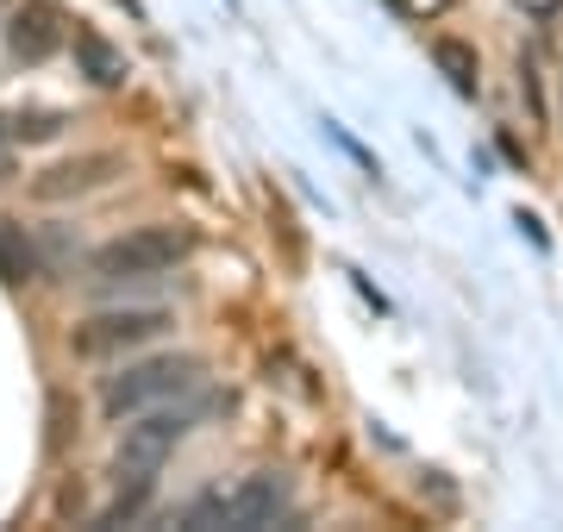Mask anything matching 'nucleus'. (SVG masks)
Masks as SVG:
<instances>
[{"label": "nucleus", "mask_w": 563, "mask_h": 532, "mask_svg": "<svg viewBox=\"0 0 563 532\" xmlns=\"http://www.w3.org/2000/svg\"><path fill=\"white\" fill-rule=\"evenodd\" d=\"M38 276H44V257H38V245H32V232L0 213V282L20 288V282H38Z\"/></svg>", "instance_id": "obj_9"}, {"label": "nucleus", "mask_w": 563, "mask_h": 532, "mask_svg": "<svg viewBox=\"0 0 563 532\" xmlns=\"http://www.w3.org/2000/svg\"><path fill=\"white\" fill-rule=\"evenodd\" d=\"M514 7H520V13H532V20H551L563 0H514Z\"/></svg>", "instance_id": "obj_15"}, {"label": "nucleus", "mask_w": 563, "mask_h": 532, "mask_svg": "<svg viewBox=\"0 0 563 532\" xmlns=\"http://www.w3.org/2000/svg\"><path fill=\"white\" fill-rule=\"evenodd\" d=\"M207 364L195 351H169V357H139V364H125L120 376H107L101 383V413L120 426L132 413L157 408V401H176V395H195L201 389Z\"/></svg>", "instance_id": "obj_2"}, {"label": "nucleus", "mask_w": 563, "mask_h": 532, "mask_svg": "<svg viewBox=\"0 0 563 532\" xmlns=\"http://www.w3.org/2000/svg\"><path fill=\"white\" fill-rule=\"evenodd\" d=\"M288 501H295L288 476H282V470H257V476H244L239 489L225 495V527L263 532V527H276V520H288ZM288 527H295V520H288Z\"/></svg>", "instance_id": "obj_6"}, {"label": "nucleus", "mask_w": 563, "mask_h": 532, "mask_svg": "<svg viewBox=\"0 0 563 532\" xmlns=\"http://www.w3.org/2000/svg\"><path fill=\"white\" fill-rule=\"evenodd\" d=\"M169 332V308H120V313H95L69 332V351L76 357H120L132 345H151Z\"/></svg>", "instance_id": "obj_4"}, {"label": "nucleus", "mask_w": 563, "mask_h": 532, "mask_svg": "<svg viewBox=\"0 0 563 532\" xmlns=\"http://www.w3.org/2000/svg\"><path fill=\"white\" fill-rule=\"evenodd\" d=\"M520 101H526V113H532V120H551V107H544V82H539V63H532V57H520Z\"/></svg>", "instance_id": "obj_13"}, {"label": "nucleus", "mask_w": 563, "mask_h": 532, "mask_svg": "<svg viewBox=\"0 0 563 532\" xmlns=\"http://www.w3.org/2000/svg\"><path fill=\"white\" fill-rule=\"evenodd\" d=\"M63 125H69V113H57V107H44V113H13V120H7V138L44 144V138H57Z\"/></svg>", "instance_id": "obj_11"}, {"label": "nucleus", "mask_w": 563, "mask_h": 532, "mask_svg": "<svg viewBox=\"0 0 563 532\" xmlns=\"http://www.w3.org/2000/svg\"><path fill=\"white\" fill-rule=\"evenodd\" d=\"M69 51H76V76H88L95 88H125V76H132V63H125V51L113 38H101L95 25H76V38H69Z\"/></svg>", "instance_id": "obj_8"}, {"label": "nucleus", "mask_w": 563, "mask_h": 532, "mask_svg": "<svg viewBox=\"0 0 563 532\" xmlns=\"http://www.w3.org/2000/svg\"><path fill=\"white\" fill-rule=\"evenodd\" d=\"M195 257V232L188 225H132V232H120V239H107L95 257H88V269H95V282H157L163 269H176Z\"/></svg>", "instance_id": "obj_3"}, {"label": "nucleus", "mask_w": 563, "mask_h": 532, "mask_svg": "<svg viewBox=\"0 0 563 532\" xmlns=\"http://www.w3.org/2000/svg\"><path fill=\"white\" fill-rule=\"evenodd\" d=\"M207 401H188V395H176V401H157V408L132 413V420H120V451H113V476L120 483H139V476H151L157 483V470L169 464V451L188 439V432L201 426Z\"/></svg>", "instance_id": "obj_1"}, {"label": "nucleus", "mask_w": 563, "mask_h": 532, "mask_svg": "<svg viewBox=\"0 0 563 532\" xmlns=\"http://www.w3.org/2000/svg\"><path fill=\"white\" fill-rule=\"evenodd\" d=\"M0 138H7V120H0ZM0 176H7V157H0Z\"/></svg>", "instance_id": "obj_16"}, {"label": "nucleus", "mask_w": 563, "mask_h": 532, "mask_svg": "<svg viewBox=\"0 0 563 532\" xmlns=\"http://www.w3.org/2000/svg\"><path fill=\"white\" fill-rule=\"evenodd\" d=\"M144 501H151V476H139V483H120V495L101 508V520H95V527H125V520H139Z\"/></svg>", "instance_id": "obj_12"}, {"label": "nucleus", "mask_w": 563, "mask_h": 532, "mask_svg": "<svg viewBox=\"0 0 563 532\" xmlns=\"http://www.w3.org/2000/svg\"><path fill=\"white\" fill-rule=\"evenodd\" d=\"M395 7H401L407 20H439V13H451V7H457V0H395Z\"/></svg>", "instance_id": "obj_14"}, {"label": "nucleus", "mask_w": 563, "mask_h": 532, "mask_svg": "<svg viewBox=\"0 0 563 532\" xmlns=\"http://www.w3.org/2000/svg\"><path fill=\"white\" fill-rule=\"evenodd\" d=\"M432 63L457 95H483V57L470 38H432Z\"/></svg>", "instance_id": "obj_10"}, {"label": "nucleus", "mask_w": 563, "mask_h": 532, "mask_svg": "<svg viewBox=\"0 0 563 532\" xmlns=\"http://www.w3.org/2000/svg\"><path fill=\"white\" fill-rule=\"evenodd\" d=\"M113 176H125V157H120V151H81V157H63V164H51L44 176H32V201H44V207L76 201V195H95V188H107Z\"/></svg>", "instance_id": "obj_5"}, {"label": "nucleus", "mask_w": 563, "mask_h": 532, "mask_svg": "<svg viewBox=\"0 0 563 532\" xmlns=\"http://www.w3.org/2000/svg\"><path fill=\"white\" fill-rule=\"evenodd\" d=\"M63 38H69V32H63V13L51 0H25L20 13L7 20V51L20 63H51L63 51Z\"/></svg>", "instance_id": "obj_7"}]
</instances>
